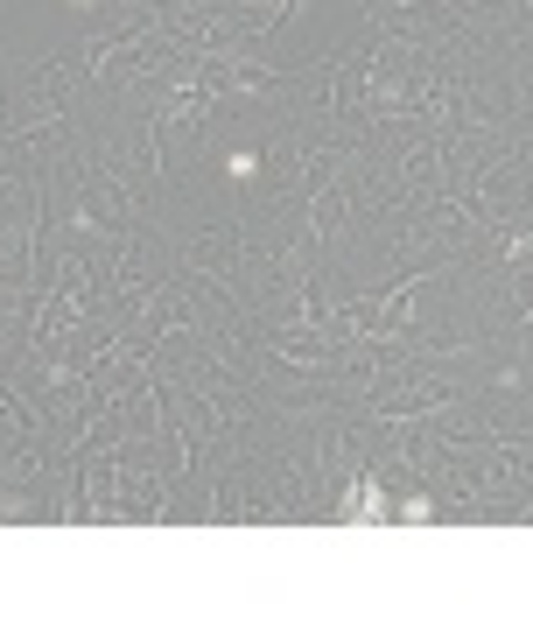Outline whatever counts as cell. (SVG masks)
Instances as JSON below:
<instances>
[{
	"instance_id": "cell-1",
	"label": "cell",
	"mask_w": 533,
	"mask_h": 632,
	"mask_svg": "<svg viewBox=\"0 0 533 632\" xmlns=\"http://www.w3.org/2000/svg\"><path fill=\"white\" fill-rule=\"evenodd\" d=\"M344 520H393V506H387V492L365 478V485H352V506H344Z\"/></svg>"
},
{
	"instance_id": "cell-2",
	"label": "cell",
	"mask_w": 533,
	"mask_h": 632,
	"mask_svg": "<svg viewBox=\"0 0 533 632\" xmlns=\"http://www.w3.org/2000/svg\"><path fill=\"white\" fill-rule=\"evenodd\" d=\"M393 513H400V520H436V499H400Z\"/></svg>"
},
{
	"instance_id": "cell-3",
	"label": "cell",
	"mask_w": 533,
	"mask_h": 632,
	"mask_svg": "<svg viewBox=\"0 0 533 632\" xmlns=\"http://www.w3.org/2000/svg\"><path fill=\"white\" fill-rule=\"evenodd\" d=\"M260 8H266V14H274V8H281V0H260Z\"/></svg>"
}]
</instances>
